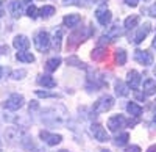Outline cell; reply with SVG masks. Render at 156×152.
Here are the masks:
<instances>
[{
	"mask_svg": "<svg viewBox=\"0 0 156 152\" xmlns=\"http://www.w3.org/2000/svg\"><path fill=\"white\" fill-rule=\"evenodd\" d=\"M34 47L37 52H45V50L50 47V36L47 32H37L34 36Z\"/></svg>",
	"mask_w": 156,
	"mask_h": 152,
	"instance_id": "1",
	"label": "cell"
},
{
	"mask_svg": "<svg viewBox=\"0 0 156 152\" xmlns=\"http://www.w3.org/2000/svg\"><path fill=\"white\" fill-rule=\"evenodd\" d=\"M112 107H114V99L106 94V96H101L97 102L94 104V111L95 113H106Z\"/></svg>",
	"mask_w": 156,
	"mask_h": 152,
	"instance_id": "2",
	"label": "cell"
},
{
	"mask_svg": "<svg viewBox=\"0 0 156 152\" xmlns=\"http://www.w3.org/2000/svg\"><path fill=\"white\" fill-rule=\"evenodd\" d=\"M90 33H92V28H87V30H84V28H78V30H75L72 35H70V38H69V46H76L78 43H81V41H84V39H87V38L90 36Z\"/></svg>",
	"mask_w": 156,
	"mask_h": 152,
	"instance_id": "3",
	"label": "cell"
},
{
	"mask_svg": "<svg viewBox=\"0 0 156 152\" xmlns=\"http://www.w3.org/2000/svg\"><path fill=\"white\" fill-rule=\"evenodd\" d=\"M22 105H23V96L22 94H11L6 99V102L3 104V107L6 110H11V111H16V110L22 108Z\"/></svg>",
	"mask_w": 156,
	"mask_h": 152,
	"instance_id": "4",
	"label": "cell"
},
{
	"mask_svg": "<svg viewBox=\"0 0 156 152\" xmlns=\"http://www.w3.org/2000/svg\"><path fill=\"white\" fill-rule=\"evenodd\" d=\"M125 124H126V119L122 115H115V116L108 119V129L111 132H117V130H120L122 127H125Z\"/></svg>",
	"mask_w": 156,
	"mask_h": 152,
	"instance_id": "5",
	"label": "cell"
},
{
	"mask_svg": "<svg viewBox=\"0 0 156 152\" xmlns=\"http://www.w3.org/2000/svg\"><path fill=\"white\" fill-rule=\"evenodd\" d=\"M134 60L142 66H150L153 63V57H151L150 52H147V50H136L134 52Z\"/></svg>",
	"mask_w": 156,
	"mask_h": 152,
	"instance_id": "6",
	"label": "cell"
},
{
	"mask_svg": "<svg viewBox=\"0 0 156 152\" xmlns=\"http://www.w3.org/2000/svg\"><path fill=\"white\" fill-rule=\"evenodd\" d=\"M90 132H92V135H94L95 140L100 141V143H105V141L109 140V136H108L106 130L103 129L100 124H92V125H90Z\"/></svg>",
	"mask_w": 156,
	"mask_h": 152,
	"instance_id": "7",
	"label": "cell"
},
{
	"mask_svg": "<svg viewBox=\"0 0 156 152\" xmlns=\"http://www.w3.org/2000/svg\"><path fill=\"white\" fill-rule=\"evenodd\" d=\"M95 17H97V20H98L100 25L106 27V25H109V22L112 19V14H111V11L106 9V8H98L95 11Z\"/></svg>",
	"mask_w": 156,
	"mask_h": 152,
	"instance_id": "8",
	"label": "cell"
},
{
	"mask_svg": "<svg viewBox=\"0 0 156 152\" xmlns=\"http://www.w3.org/2000/svg\"><path fill=\"white\" fill-rule=\"evenodd\" d=\"M39 136H41V138H42V141H45L48 146H56V144H59L61 140H62V136H61V135L48 133V132H45V130H42L41 133H39Z\"/></svg>",
	"mask_w": 156,
	"mask_h": 152,
	"instance_id": "9",
	"label": "cell"
},
{
	"mask_svg": "<svg viewBox=\"0 0 156 152\" xmlns=\"http://www.w3.org/2000/svg\"><path fill=\"white\" fill-rule=\"evenodd\" d=\"M12 46H14L19 52H25V50L30 47V39L27 36H23V35H19V36H16L14 39H12Z\"/></svg>",
	"mask_w": 156,
	"mask_h": 152,
	"instance_id": "10",
	"label": "cell"
},
{
	"mask_svg": "<svg viewBox=\"0 0 156 152\" xmlns=\"http://www.w3.org/2000/svg\"><path fill=\"white\" fill-rule=\"evenodd\" d=\"M128 88H131V90H137L139 85H140V74L137 71H129L128 72Z\"/></svg>",
	"mask_w": 156,
	"mask_h": 152,
	"instance_id": "11",
	"label": "cell"
},
{
	"mask_svg": "<svg viewBox=\"0 0 156 152\" xmlns=\"http://www.w3.org/2000/svg\"><path fill=\"white\" fill-rule=\"evenodd\" d=\"M122 35H123V28L119 25V22H117V24H114V25H112V27H109V30L106 32V35H105V36L108 38L109 41H114L115 38H119V36H122Z\"/></svg>",
	"mask_w": 156,
	"mask_h": 152,
	"instance_id": "12",
	"label": "cell"
},
{
	"mask_svg": "<svg viewBox=\"0 0 156 152\" xmlns=\"http://www.w3.org/2000/svg\"><path fill=\"white\" fill-rule=\"evenodd\" d=\"M150 28H151V25H150L148 22H145V24L137 30V33H136V36H134V43L139 44V43L144 41L145 38H147V35H148V32H150Z\"/></svg>",
	"mask_w": 156,
	"mask_h": 152,
	"instance_id": "13",
	"label": "cell"
},
{
	"mask_svg": "<svg viewBox=\"0 0 156 152\" xmlns=\"http://www.w3.org/2000/svg\"><path fill=\"white\" fill-rule=\"evenodd\" d=\"M62 22H64V25H66V27L73 28V27H76V25L81 22V16H80V14H67V16H64Z\"/></svg>",
	"mask_w": 156,
	"mask_h": 152,
	"instance_id": "14",
	"label": "cell"
},
{
	"mask_svg": "<svg viewBox=\"0 0 156 152\" xmlns=\"http://www.w3.org/2000/svg\"><path fill=\"white\" fill-rule=\"evenodd\" d=\"M9 13L12 17H19L22 14V2L20 0H11L9 2Z\"/></svg>",
	"mask_w": 156,
	"mask_h": 152,
	"instance_id": "15",
	"label": "cell"
},
{
	"mask_svg": "<svg viewBox=\"0 0 156 152\" xmlns=\"http://www.w3.org/2000/svg\"><path fill=\"white\" fill-rule=\"evenodd\" d=\"M37 83L42 85L44 88H55L56 86V80L53 77H50V75H41L37 79Z\"/></svg>",
	"mask_w": 156,
	"mask_h": 152,
	"instance_id": "16",
	"label": "cell"
},
{
	"mask_svg": "<svg viewBox=\"0 0 156 152\" xmlns=\"http://www.w3.org/2000/svg\"><path fill=\"white\" fill-rule=\"evenodd\" d=\"M90 57H92V60H95V61H101V60H105L108 57V50L105 47H97V49L92 50Z\"/></svg>",
	"mask_w": 156,
	"mask_h": 152,
	"instance_id": "17",
	"label": "cell"
},
{
	"mask_svg": "<svg viewBox=\"0 0 156 152\" xmlns=\"http://www.w3.org/2000/svg\"><path fill=\"white\" fill-rule=\"evenodd\" d=\"M59 65H61V58H59V57L50 58V60L45 63V71H48V72H53V71H56V69L59 68Z\"/></svg>",
	"mask_w": 156,
	"mask_h": 152,
	"instance_id": "18",
	"label": "cell"
},
{
	"mask_svg": "<svg viewBox=\"0 0 156 152\" xmlns=\"http://www.w3.org/2000/svg\"><path fill=\"white\" fill-rule=\"evenodd\" d=\"M128 85H125L122 80H117L115 82V94L117 96H120V97H125V96H128Z\"/></svg>",
	"mask_w": 156,
	"mask_h": 152,
	"instance_id": "19",
	"label": "cell"
},
{
	"mask_svg": "<svg viewBox=\"0 0 156 152\" xmlns=\"http://www.w3.org/2000/svg\"><path fill=\"white\" fill-rule=\"evenodd\" d=\"M126 111L129 113L131 116H140L142 115V107L140 105H137L136 102H129L128 105H126Z\"/></svg>",
	"mask_w": 156,
	"mask_h": 152,
	"instance_id": "20",
	"label": "cell"
},
{
	"mask_svg": "<svg viewBox=\"0 0 156 152\" xmlns=\"http://www.w3.org/2000/svg\"><path fill=\"white\" fill-rule=\"evenodd\" d=\"M144 93L148 94V96H151V94L156 93V82L153 79L145 80V83H144Z\"/></svg>",
	"mask_w": 156,
	"mask_h": 152,
	"instance_id": "21",
	"label": "cell"
},
{
	"mask_svg": "<svg viewBox=\"0 0 156 152\" xmlns=\"http://www.w3.org/2000/svg\"><path fill=\"white\" fill-rule=\"evenodd\" d=\"M139 24V16H136V14H133V16H129V17H126L125 19V28L126 30H131V28H134L136 25Z\"/></svg>",
	"mask_w": 156,
	"mask_h": 152,
	"instance_id": "22",
	"label": "cell"
},
{
	"mask_svg": "<svg viewBox=\"0 0 156 152\" xmlns=\"http://www.w3.org/2000/svg\"><path fill=\"white\" fill-rule=\"evenodd\" d=\"M115 63H117V65H120V66H123L126 63V52L123 49L115 50Z\"/></svg>",
	"mask_w": 156,
	"mask_h": 152,
	"instance_id": "23",
	"label": "cell"
},
{
	"mask_svg": "<svg viewBox=\"0 0 156 152\" xmlns=\"http://www.w3.org/2000/svg\"><path fill=\"white\" fill-rule=\"evenodd\" d=\"M39 14H41V17H44V19H47V17H51L55 14V8L53 6H50V5H47V6H42L41 9H39Z\"/></svg>",
	"mask_w": 156,
	"mask_h": 152,
	"instance_id": "24",
	"label": "cell"
},
{
	"mask_svg": "<svg viewBox=\"0 0 156 152\" xmlns=\"http://www.w3.org/2000/svg\"><path fill=\"white\" fill-rule=\"evenodd\" d=\"M16 58H17L19 61H23V63H33V61H34V57H33L30 52H27V50H25V52H19V54L16 55Z\"/></svg>",
	"mask_w": 156,
	"mask_h": 152,
	"instance_id": "25",
	"label": "cell"
},
{
	"mask_svg": "<svg viewBox=\"0 0 156 152\" xmlns=\"http://www.w3.org/2000/svg\"><path fill=\"white\" fill-rule=\"evenodd\" d=\"M61 38H62V32L61 30H58V32H55V36H53V49L56 50H59V47H61Z\"/></svg>",
	"mask_w": 156,
	"mask_h": 152,
	"instance_id": "26",
	"label": "cell"
},
{
	"mask_svg": "<svg viewBox=\"0 0 156 152\" xmlns=\"http://www.w3.org/2000/svg\"><path fill=\"white\" fill-rule=\"evenodd\" d=\"M128 138H129V135L128 133H122V135H117L115 136V144L117 146H123V144H126L128 143Z\"/></svg>",
	"mask_w": 156,
	"mask_h": 152,
	"instance_id": "27",
	"label": "cell"
},
{
	"mask_svg": "<svg viewBox=\"0 0 156 152\" xmlns=\"http://www.w3.org/2000/svg\"><path fill=\"white\" fill-rule=\"evenodd\" d=\"M67 65H72V66H76V68H83L84 63H81L76 57H69L67 58Z\"/></svg>",
	"mask_w": 156,
	"mask_h": 152,
	"instance_id": "28",
	"label": "cell"
},
{
	"mask_svg": "<svg viewBox=\"0 0 156 152\" xmlns=\"http://www.w3.org/2000/svg\"><path fill=\"white\" fill-rule=\"evenodd\" d=\"M25 75H27V71H23V69H17V71H12L11 72V77L14 79V80H19V79H23Z\"/></svg>",
	"mask_w": 156,
	"mask_h": 152,
	"instance_id": "29",
	"label": "cell"
},
{
	"mask_svg": "<svg viewBox=\"0 0 156 152\" xmlns=\"http://www.w3.org/2000/svg\"><path fill=\"white\" fill-rule=\"evenodd\" d=\"M37 13H39V11H37V8H36L34 5H31V6L27 9V16H28V17H31V19H36V17H37Z\"/></svg>",
	"mask_w": 156,
	"mask_h": 152,
	"instance_id": "30",
	"label": "cell"
},
{
	"mask_svg": "<svg viewBox=\"0 0 156 152\" xmlns=\"http://www.w3.org/2000/svg\"><path fill=\"white\" fill-rule=\"evenodd\" d=\"M37 97H56V94L53 93H47V91H36Z\"/></svg>",
	"mask_w": 156,
	"mask_h": 152,
	"instance_id": "31",
	"label": "cell"
},
{
	"mask_svg": "<svg viewBox=\"0 0 156 152\" xmlns=\"http://www.w3.org/2000/svg\"><path fill=\"white\" fill-rule=\"evenodd\" d=\"M125 3L128 5V6H137V3H139V0H125Z\"/></svg>",
	"mask_w": 156,
	"mask_h": 152,
	"instance_id": "32",
	"label": "cell"
},
{
	"mask_svg": "<svg viewBox=\"0 0 156 152\" xmlns=\"http://www.w3.org/2000/svg\"><path fill=\"white\" fill-rule=\"evenodd\" d=\"M148 13H150V16H153V17H156V3L150 6V9H148Z\"/></svg>",
	"mask_w": 156,
	"mask_h": 152,
	"instance_id": "33",
	"label": "cell"
},
{
	"mask_svg": "<svg viewBox=\"0 0 156 152\" xmlns=\"http://www.w3.org/2000/svg\"><path fill=\"white\" fill-rule=\"evenodd\" d=\"M126 152H140V149H139V146H131L126 149Z\"/></svg>",
	"mask_w": 156,
	"mask_h": 152,
	"instance_id": "34",
	"label": "cell"
},
{
	"mask_svg": "<svg viewBox=\"0 0 156 152\" xmlns=\"http://www.w3.org/2000/svg\"><path fill=\"white\" fill-rule=\"evenodd\" d=\"M62 3L64 5H72V3H75V0H62Z\"/></svg>",
	"mask_w": 156,
	"mask_h": 152,
	"instance_id": "35",
	"label": "cell"
},
{
	"mask_svg": "<svg viewBox=\"0 0 156 152\" xmlns=\"http://www.w3.org/2000/svg\"><path fill=\"white\" fill-rule=\"evenodd\" d=\"M136 97H137V99H140V100H144V99H145V96H144V94H140V93H137V91H136Z\"/></svg>",
	"mask_w": 156,
	"mask_h": 152,
	"instance_id": "36",
	"label": "cell"
},
{
	"mask_svg": "<svg viewBox=\"0 0 156 152\" xmlns=\"http://www.w3.org/2000/svg\"><path fill=\"white\" fill-rule=\"evenodd\" d=\"M147 152H156V144H154V146H150V147L147 149Z\"/></svg>",
	"mask_w": 156,
	"mask_h": 152,
	"instance_id": "37",
	"label": "cell"
},
{
	"mask_svg": "<svg viewBox=\"0 0 156 152\" xmlns=\"http://www.w3.org/2000/svg\"><path fill=\"white\" fill-rule=\"evenodd\" d=\"M153 47L156 49V36H154V39H153Z\"/></svg>",
	"mask_w": 156,
	"mask_h": 152,
	"instance_id": "38",
	"label": "cell"
},
{
	"mask_svg": "<svg viewBox=\"0 0 156 152\" xmlns=\"http://www.w3.org/2000/svg\"><path fill=\"white\" fill-rule=\"evenodd\" d=\"M101 152H109V150H105V149H103V150H101Z\"/></svg>",
	"mask_w": 156,
	"mask_h": 152,
	"instance_id": "39",
	"label": "cell"
},
{
	"mask_svg": "<svg viewBox=\"0 0 156 152\" xmlns=\"http://www.w3.org/2000/svg\"><path fill=\"white\" fill-rule=\"evenodd\" d=\"M0 77H2V69H0Z\"/></svg>",
	"mask_w": 156,
	"mask_h": 152,
	"instance_id": "40",
	"label": "cell"
},
{
	"mask_svg": "<svg viewBox=\"0 0 156 152\" xmlns=\"http://www.w3.org/2000/svg\"><path fill=\"white\" fill-rule=\"evenodd\" d=\"M59 152H69V150H59Z\"/></svg>",
	"mask_w": 156,
	"mask_h": 152,
	"instance_id": "41",
	"label": "cell"
},
{
	"mask_svg": "<svg viewBox=\"0 0 156 152\" xmlns=\"http://www.w3.org/2000/svg\"><path fill=\"white\" fill-rule=\"evenodd\" d=\"M154 122H156V115H154Z\"/></svg>",
	"mask_w": 156,
	"mask_h": 152,
	"instance_id": "42",
	"label": "cell"
},
{
	"mask_svg": "<svg viewBox=\"0 0 156 152\" xmlns=\"http://www.w3.org/2000/svg\"><path fill=\"white\" fill-rule=\"evenodd\" d=\"M25 2H30V0H25Z\"/></svg>",
	"mask_w": 156,
	"mask_h": 152,
	"instance_id": "43",
	"label": "cell"
}]
</instances>
